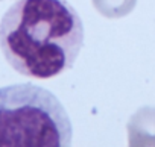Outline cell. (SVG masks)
Returning a JSON list of instances; mask_svg holds the SVG:
<instances>
[{
  "label": "cell",
  "instance_id": "obj_4",
  "mask_svg": "<svg viewBox=\"0 0 155 147\" xmlns=\"http://www.w3.org/2000/svg\"><path fill=\"white\" fill-rule=\"evenodd\" d=\"M91 2L104 17L122 18L135 8L137 0H91Z\"/></svg>",
  "mask_w": 155,
  "mask_h": 147
},
{
  "label": "cell",
  "instance_id": "obj_1",
  "mask_svg": "<svg viewBox=\"0 0 155 147\" xmlns=\"http://www.w3.org/2000/svg\"><path fill=\"white\" fill-rule=\"evenodd\" d=\"M84 46V24L65 0H18L0 20V50L32 79H52L73 67Z\"/></svg>",
  "mask_w": 155,
  "mask_h": 147
},
{
  "label": "cell",
  "instance_id": "obj_3",
  "mask_svg": "<svg viewBox=\"0 0 155 147\" xmlns=\"http://www.w3.org/2000/svg\"><path fill=\"white\" fill-rule=\"evenodd\" d=\"M129 145H155V108H140L128 123Z\"/></svg>",
  "mask_w": 155,
  "mask_h": 147
},
{
  "label": "cell",
  "instance_id": "obj_2",
  "mask_svg": "<svg viewBox=\"0 0 155 147\" xmlns=\"http://www.w3.org/2000/svg\"><path fill=\"white\" fill-rule=\"evenodd\" d=\"M73 129L67 111L34 84L0 88V147H67Z\"/></svg>",
  "mask_w": 155,
  "mask_h": 147
}]
</instances>
